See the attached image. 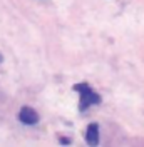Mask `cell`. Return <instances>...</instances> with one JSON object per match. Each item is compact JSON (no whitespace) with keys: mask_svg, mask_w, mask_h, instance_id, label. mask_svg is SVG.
Segmentation results:
<instances>
[{"mask_svg":"<svg viewBox=\"0 0 144 147\" xmlns=\"http://www.w3.org/2000/svg\"><path fill=\"white\" fill-rule=\"evenodd\" d=\"M74 90H77L81 94V105H79L81 110H86L89 105L99 104L101 102V97L97 94L92 92V89H90L87 84H77V85H74Z\"/></svg>","mask_w":144,"mask_h":147,"instance_id":"1","label":"cell"},{"mask_svg":"<svg viewBox=\"0 0 144 147\" xmlns=\"http://www.w3.org/2000/svg\"><path fill=\"white\" fill-rule=\"evenodd\" d=\"M86 140L90 146H96L99 142V125L97 124H89V127L86 130Z\"/></svg>","mask_w":144,"mask_h":147,"instance_id":"3","label":"cell"},{"mask_svg":"<svg viewBox=\"0 0 144 147\" xmlns=\"http://www.w3.org/2000/svg\"><path fill=\"white\" fill-rule=\"evenodd\" d=\"M18 119H20V122H24L27 125H34V124L39 122V114L30 107H24L18 112Z\"/></svg>","mask_w":144,"mask_h":147,"instance_id":"2","label":"cell"},{"mask_svg":"<svg viewBox=\"0 0 144 147\" xmlns=\"http://www.w3.org/2000/svg\"><path fill=\"white\" fill-rule=\"evenodd\" d=\"M0 62H2V55H0Z\"/></svg>","mask_w":144,"mask_h":147,"instance_id":"4","label":"cell"}]
</instances>
